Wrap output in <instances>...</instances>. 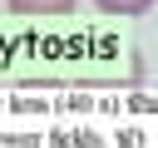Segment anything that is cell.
<instances>
[{
  "label": "cell",
  "mask_w": 158,
  "mask_h": 148,
  "mask_svg": "<svg viewBox=\"0 0 158 148\" xmlns=\"http://www.w3.org/2000/svg\"><path fill=\"white\" fill-rule=\"evenodd\" d=\"M15 15H69L74 0H5Z\"/></svg>",
  "instance_id": "cell-1"
},
{
  "label": "cell",
  "mask_w": 158,
  "mask_h": 148,
  "mask_svg": "<svg viewBox=\"0 0 158 148\" xmlns=\"http://www.w3.org/2000/svg\"><path fill=\"white\" fill-rule=\"evenodd\" d=\"M104 15H148L158 0H94Z\"/></svg>",
  "instance_id": "cell-2"
}]
</instances>
